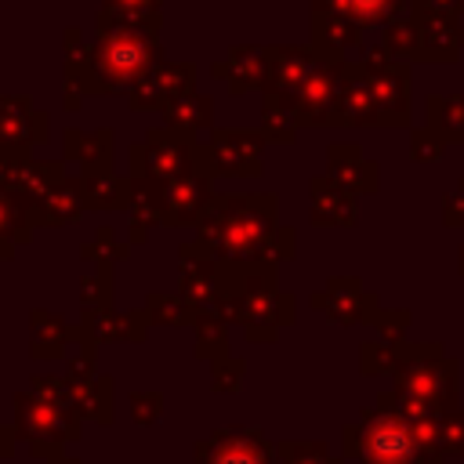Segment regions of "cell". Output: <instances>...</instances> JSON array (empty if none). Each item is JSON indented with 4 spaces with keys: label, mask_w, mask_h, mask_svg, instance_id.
<instances>
[{
    "label": "cell",
    "mask_w": 464,
    "mask_h": 464,
    "mask_svg": "<svg viewBox=\"0 0 464 464\" xmlns=\"http://www.w3.org/2000/svg\"><path fill=\"white\" fill-rule=\"evenodd\" d=\"M366 460L370 464H406L410 460V442L399 428L392 424H377L366 431Z\"/></svg>",
    "instance_id": "obj_3"
},
{
    "label": "cell",
    "mask_w": 464,
    "mask_h": 464,
    "mask_svg": "<svg viewBox=\"0 0 464 464\" xmlns=\"http://www.w3.org/2000/svg\"><path fill=\"white\" fill-rule=\"evenodd\" d=\"M196 464H268V453L254 431H218L199 442Z\"/></svg>",
    "instance_id": "obj_2"
},
{
    "label": "cell",
    "mask_w": 464,
    "mask_h": 464,
    "mask_svg": "<svg viewBox=\"0 0 464 464\" xmlns=\"http://www.w3.org/2000/svg\"><path fill=\"white\" fill-rule=\"evenodd\" d=\"M94 58H98L102 76H109V83H130L141 72L149 76V62L156 58V44H152V36L102 33V47Z\"/></svg>",
    "instance_id": "obj_1"
}]
</instances>
